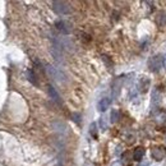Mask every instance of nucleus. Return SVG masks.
I'll use <instances>...</instances> for the list:
<instances>
[{
  "mask_svg": "<svg viewBox=\"0 0 166 166\" xmlns=\"http://www.w3.org/2000/svg\"><path fill=\"white\" fill-rule=\"evenodd\" d=\"M45 70H46V74L51 78L53 81H55L57 83H64V82L67 81L65 74H64L60 69L55 68L54 65H50V64H47V65L45 67Z\"/></svg>",
  "mask_w": 166,
  "mask_h": 166,
  "instance_id": "f257e3e1",
  "label": "nucleus"
},
{
  "mask_svg": "<svg viewBox=\"0 0 166 166\" xmlns=\"http://www.w3.org/2000/svg\"><path fill=\"white\" fill-rule=\"evenodd\" d=\"M53 9L59 16H67L72 12L70 5L65 2H53Z\"/></svg>",
  "mask_w": 166,
  "mask_h": 166,
  "instance_id": "f03ea898",
  "label": "nucleus"
},
{
  "mask_svg": "<svg viewBox=\"0 0 166 166\" xmlns=\"http://www.w3.org/2000/svg\"><path fill=\"white\" fill-rule=\"evenodd\" d=\"M162 67V55H156L153 57H151L149 61H148V68L151 72L153 73H157L158 70L161 69Z\"/></svg>",
  "mask_w": 166,
  "mask_h": 166,
  "instance_id": "7ed1b4c3",
  "label": "nucleus"
},
{
  "mask_svg": "<svg viewBox=\"0 0 166 166\" xmlns=\"http://www.w3.org/2000/svg\"><path fill=\"white\" fill-rule=\"evenodd\" d=\"M151 156H152L156 161H161L166 156V147L164 146H156L151 149Z\"/></svg>",
  "mask_w": 166,
  "mask_h": 166,
  "instance_id": "20e7f679",
  "label": "nucleus"
},
{
  "mask_svg": "<svg viewBox=\"0 0 166 166\" xmlns=\"http://www.w3.org/2000/svg\"><path fill=\"white\" fill-rule=\"evenodd\" d=\"M55 27H56V30L63 35H69L72 32V30H73L72 24L69 22H67V20H57L55 23Z\"/></svg>",
  "mask_w": 166,
  "mask_h": 166,
  "instance_id": "39448f33",
  "label": "nucleus"
},
{
  "mask_svg": "<svg viewBox=\"0 0 166 166\" xmlns=\"http://www.w3.org/2000/svg\"><path fill=\"white\" fill-rule=\"evenodd\" d=\"M121 83H123V78L121 77H118L115 81L113 82V97L116 98L120 93V88H121Z\"/></svg>",
  "mask_w": 166,
  "mask_h": 166,
  "instance_id": "423d86ee",
  "label": "nucleus"
},
{
  "mask_svg": "<svg viewBox=\"0 0 166 166\" xmlns=\"http://www.w3.org/2000/svg\"><path fill=\"white\" fill-rule=\"evenodd\" d=\"M53 128L55 129L57 133H61V134L68 133V127L64 124L63 121H60V120H55V121H53Z\"/></svg>",
  "mask_w": 166,
  "mask_h": 166,
  "instance_id": "0eeeda50",
  "label": "nucleus"
},
{
  "mask_svg": "<svg viewBox=\"0 0 166 166\" xmlns=\"http://www.w3.org/2000/svg\"><path fill=\"white\" fill-rule=\"evenodd\" d=\"M111 104V100L110 98H107V97H104V98H101L98 101V104H97V109L100 111H106L107 109H109V106Z\"/></svg>",
  "mask_w": 166,
  "mask_h": 166,
  "instance_id": "6e6552de",
  "label": "nucleus"
},
{
  "mask_svg": "<svg viewBox=\"0 0 166 166\" xmlns=\"http://www.w3.org/2000/svg\"><path fill=\"white\" fill-rule=\"evenodd\" d=\"M47 92H49V95H50V97H51L55 102H57V104H61V98H60V95L57 93V91L53 87V86H47Z\"/></svg>",
  "mask_w": 166,
  "mask_h": 166,
  "instance_id": "1a4fd4ad",
  "label": "nucleus"
},
{
  "mask_svg": "<svg viewBox=\"0 0 166 166\" xmlns=\"http://www.w3.org/2000/svg\"><path fill=\"white\" fill-rule=\"evenodd\" d=\"M160 102H161V93L157 88H155L153 92H152V106L157 107L158 105H160Z\"/></svg>",
  "mask_w": 166,
  "mask_h": 166,
  "instance_id": "9d476101",
  "label": "nucleus"
},
{
  "mask_svg": "<svg viewBox=\"0 0 166 166\" xmlns=\"http://www.w3.org/2000/svg\"><path fill=\"white\" fill-rule=\"evenodd\" d=\"M148 88H149V79L146 78V77H143L141 79V83H139V91L142 93H146L148 91Z\"/></svg>",
  "mask_w": 166,
  "mask_h": 166,
  "instance_id": "9b49d317",
  "label": "nucleus"
},
{
  "mask_svg": "<svg viewBox=\"0 0 166 166\" xmlns=\"http://www.w3.org/2000/svg\"><path fill=\"white\" fill-rule=\"evenodd\" d=\"M143 156H144V148H143V147H138V148L134 149V152H133V158H134L135 161H141Z\"/></svg>",
  "mask_w": 166,
  "mask_h": 166,
  "instance_id": "f8f14e48",
  "label": "nucleus"
},
{
  "mask_svg": "<svg viewBox=\"0 0 166 166\" xmlns=\"http://www.w3.org/2000/svg\"><path fill=\"white\" fill-rule=\"evenodd\" d=\"M101 57H102V61L105 63V65L107 67V69H109V70H113V68H114V63L111 61L110 57L107 56V55H102Z\"/></svg>",
  "mask_w": 166,
  "mask_h": 166,
  "instance_id": "ddd939ff",
  "label": "nucleus"
},
{
  "mask_svg": "<svg viewBox=\"0 0 166 166\" xmlns=\"http://www.w3.org/2000/svg\"><path fill=\"white\" fill-rule=\"evenodd\" d=\"M26 77H27V79H28V81H30L32 84H35V86L39 84V82L36 81V77H35V74H33L32 70H27V72H26Z\"/></svg>",
  "mask_w": 166,
  "mask_h": 166,
  "instance_id": "4468645a",
  "label": "nucleus"
},
{
  "mask_svg": "<svg viewBox=\"0 0 166 166\" xmlns=\"http://www.w3.org/2000/svg\"><path fill=\"white\" fill-rule=\"evenodd\" d=\"M157 24L162 27L166 24V14L165 13H161V14H158V17H157Z\"/></svg>",
  "mask_w": 166,
  "mask_h": 166,
  "instance_id": "2eb2a0df",
  "label": "nucleus"
},
{
  "mask_svg": "<svg viewBox=\"0 0 166 166\" xmlns=\"http://www.w3.org/2000/svg\"><path fill=\"white\" fill-rule=\"evenodd\" d=\"M119 119V111L116 109H114L111 110V114H110V121L111 123H116Z\"/></svg>",
  "mask_w": 166,
  "mask_h": 166,
  "instance_id": "dca6fc26",
  "label": "nucleus"
},
{
  "mask_svg": "<svg viewBox=\"0 0 166 166\" xmlns=\"http://www.w3.org/2000/svg\"><path fill=\"white\" fill-rule=\"evenodd\" d=\"M90 134L93 137V138H97V125H96V123H92L91 127H90Z\"/></svg>",
  "mask_w": 166,
  "mask_h": 166,
  "instance_id": "f3484780",
  "label": "nucleus"
},
{
  "mask_svg": "<svg viewBox=\"0 0 166 166\" xmlns=\"http://www.w3.org/2000/svg\"><path fill=\"white\" fill-rule=\"evenodd\" d=\"M100 128H101V131H106L107 129V123H106V118H101L100 119Z\"/></svg>",
  "mask_w": 166,
  "mask_h": 166,
  "instance_id": "a211bd4d",
  "label": "nucleus"
},
{
  "mask_svg": "<svg viewBox=\"0 0 166 166\" xmlns=\"http://www.w3.org/2000/svg\"><path fill=\"white\" fill-rule=\"evenodd\" d=\"M72 118H73V120L77 123V124H81V114L73 113V114H72Z\"/></svg>",
  "mask_w": 166,
  "mask_h": 166,
  "instance_id": "6ab92c4d",
  "label": "nucleus"
},
{
  "mask_svg": "<svg viewBox=\"0 0 166 166\" xmlns=\"http://www.w3.org/2000/svg\"><path fill=\"white\" fill-rule=\"evenodd\" d=\"M138 166H149V162L148 161H142L138 164Z\"/></svg>",
  "mask_w": 166,
  "mask_h": 166,
  "instance_id": "aec40b11",
  "label": "nucleus"
},
{
  "mask_svg": "<svg viewBox=\"0 0 166 166\" xmlns=\"http://www.w3.org/2000/svg\"><path fill=\"white\" fill-rule=\"evenodd\" d=\"M164 67H165V69H166V55L164 56Z\"/></svg>",
  "mask_w": 166,
  "mask_h": 166,
  "instance_id": "412c9836",
  "label": "nucleus"
}]
</instances>
